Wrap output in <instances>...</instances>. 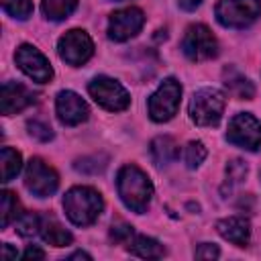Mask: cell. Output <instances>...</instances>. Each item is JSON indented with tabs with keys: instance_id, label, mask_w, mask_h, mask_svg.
Instances as JSON below:
<instances>
[{
	"instance_id": "obj_5",
	"label": "cell",
	"mask_w": 261,
	"mask_h": 261,
	"mask_svg": "<svg viewBox=\"0 0 261 261\" xmlns=\"http://www.w3.org/2000/svg\"><path fill=\"white\" fill-rule=\"evenodd\" d=\"M181 98V86L177 80L167 77L161 82V86L151 94L149 98V116L155 122H167L175 116L179 108Z\"/></svg>"
},
{
	"instance_id": "obj_33",
	"label": "cell",
	"mask_w": 261,
	"mask_h": 261,
	"mask_svg": "<svg viewBox=\"0 0 261 261\" xmlns=\"http://www.w3.org/2000/svg\"><path fill=\"white\" fill-rule=\"evenodd\" d=\"M2 257H4L6 261H8V259H16V251H12L8 243H4V245H2Z\"/></svg>"
},
{
	"instance_id": "obj_13",
	"label": "cell",
	"mask_w": 261,
	"mask_h": 261,
	"mask_svg": "<svg viewBox=\"0 0 261 261\" xmlns=\"http://www.w3.org/2000/svg\"><path fill=\"white\" fill-rule=\"evenodd\" d=\"M55 110H57V118L65 126L82 124L84 120H88V114H90L88 104L75 92H71V90H63V92L57 94Z\"/></svg>"
},
{
	"instance_id": "obj_27",
	"label": "cell",
	"mask_w": 261,
	"mask_h": 261,
	"mask_svg": "<svg viewBox=\"0 0 261 261\" xmlns=\"http://www.w3.org/2000/svg\"><path fill=\"white\" fill-rule=\"evenodd\" d=\"M106 157H98V155H94V157H84V159H77L75 161V169L77 171H82V173H100L104 167H106Z\"/></svg>"
},
{
	"instance_id": "obj_28",
	"label": "cell",
	"mask_w": 261,
	"mask_h": 261,
	"mask_svg": "<svg viewBox=\"0 0 261 261\" xmlns=\"http://www.w3.org/2000/svg\"><path fill=\"white\" fill-rule=\"evenodd\" d=\"M110 237H112L114 243L128 245V243L133 241L135 232H133V226H128V224H124V222H116V224H112V228H110Z\"/></svg>"
},
{
	"instance_id": "obj_20",
	"label": "cell",
	"mask_w": 261,
	"mask_h": 261,
	"mask_svg": "<svg viewBox=\"0 0 261 261\" xmlns=\"http://www.w3.org/2000/svg\"><path fill=\"white\" fill-rule=\"evenodd\" d=\"M0 167H2V181H10L22 167V157L12 147H2L0 153Z\"/></svg>"
},
{
	"instance_id": "obj_2",
	"label": "cell",
	"mask_w": 261,
	"mask_h": 261,
	"mask_svg": "<svg viewBox=\"0 0 261 261\" xmlns=\"http://www.w3.org/2000/svg\"><path fill=\"white\" fill-rule=\"evenodd\" d=\"M102 196L88 186H75L63 196V210L67 218L77 226H90L102 214Z\"/></svg>"
},
{
	"instance_id": "obj_4",
	"label": "cell",
	"mask_w": 261,
	"mask_h": 261,
	"mask_svg": "<svg viewBox=\"0 0 261 261\" xmlns=\"http://www.w3.org/2000/svg\"><path fill=\"white\" fill-rule=\"evenodd\" d=\"M216 20L226 29H245L261 14V0H220L216 4Z\"/></svg>"
},
{
	"instance_id": "obj_11",
	"label": "cell",
	"mask_w": 261,
	"mask_h": 261,
	"mask_svg": "<svg viewBox=\"0 0 261 261\" xmlns=\"http://www.w3.org/2000/svg\"><path fill=\"white\" fill-rule=\"evenodd\" d=\"M143 24H145V14L141 8L130 6V8L116 10L110 14V20H108V39L116 43L128 41L143 29Z\"/></svg>"
},
{
	"instance_id": "obj_24",
	"label": "cell",
	"mask_w": 261,
	"mask_h": 261,
	"mask_svg": "<svg viewBox=\"0 0 261 261\" xmlns=\"http://www.w3.org/2000/svg\"><path fill=\"white\" fill-rule=\"evenodd\" d=\"M206 155H208V151H206L204 143H200V141H190L188 147H186L184 159H186V165H188L190 169H196V167L206 159Z\"/></svg>"
},
{
	"instance_id": "obj_9",
	"label": "cell",
	"mask_w": 261,
	"mask_h": 261,
	"mask_svg": "<svg viewBox=\"0 0 261 261\" xmlns=\"http://www.w3.org/2000/svg\"><path fill=\"white\" fill-rule=\"evenodd\" d=\"M57 53L67 65L77 67V65H84L94 55V43H92V39L86 31L71 29L59 39Z\"/></svg>"
},
{
	"instance_id": "obj_19",
	"label": "cell",
	"mask_w": 261,
	"mask_h": 261,
	"mask_svg": "<svg viewBox=\"0 0 261 261\" xmlns=\"http://www.w3.org/2000/svg\"><path fill=\"white\" fill-rule=\"evenodd\" d=\"M179 149L171 137H157L151 141V157L157 165H169L177 157Z\"/></svg>"
},
{
	"instance_id": "obj_3",
	"label": "cell",
	"mask_w": 261,
	"mask_h": 261,
	"mask_svg": "<svg viewBox=\"0 0 261 261\" xmlns=\"http://www.w3.org/2000/svg\"><path fill=\"white\" fill-rule=\"evenodd\" d=\"M226 98L216 88H202L190 100V118L198 126H216L222 118Z\"/></svg>"
},
{
	"instance_id": "obj_16",
	"label": "cell",
	"mask_w": 261,
	"mask_h": 261,
	"mask_svg": "<svg viewBox=\"0 0 261 261\" xmlns=\"http://www.w3.org/2000/svg\"><path fill=\"white\" fill-rule=\"evenodd\" d=\"M39 234L43 237L45 243L53 245V247H67L73 237L67 228L61 226V222L55 218V216H41V228H39Z\"/></svg>"
},
{
	"instance_id": "obj_26",
	"label": "cell",
	"mask_w": 261,
	"mask_h": 261,
	"mask_svg": "<svg viewBox=\"0 0 261 261\" xmlns=\"http://www.w3.org/2000/svg\"><path fill=\"white\" fill-rule=\"evenodd\" d=\"M245 175H247V163L245 161H241V159L228 161V165H226V184H228V188H232L234 184H241L245 179Z\"/></svg>"
},
{
	"instance_id": "obj_14",
	"label": "cell",
	"mask_w": 261,
	"mask_h": 261,
	"mask_svg": "<svg viewBox=\"0 0 261 261\" xmlns=\"http://www.w3.org/2000/svg\"><path fill=\"white\" fill-rule=\"evenodd\" d=\"M37 100V94L31 92L27 86L16 84V82H4L2 92H0V110L4 116L16 114L24 108H29Z\"/></svg>"
},
{
	"instance_id": "obj_34",
	"label": "cell",
	"mask_w": 261,
	"mask_h": 261,
	"mask_svg": "<svg viewBox=\"0 0 261 261\" xmlns=\"http://www.w3.org/2000/svg\"><path fill=\"white\" fill-rule=\"evenodd\" d=\"M67 259H92L88 253H84V251H77V253H73V255H69Z\"/></svg>"
},
{
	"instance_id": "obj_23",
	"label": "cell",
	"mask_w": 261,
	"mask_h": 261,
	"mask_svg": "<svg viewBox=\"0 0 261 261\" xmlns=\"http://www.w3.org/2000/svg\"><path fill=\"white\" fill-rule=\"evenodd\" d=\"M14 222H16L18 234H22V237H33L41 228V216H37L33 212H22Z\"/></svg>"
},
{
	"instance_id": "obj_18",
	"label": "cell",
	"mask_w": 261,
	"mask_h": 261,
	"mask_svg": "<svg viewBox=\"0 0 261 261\" xmlns=\"http://www.w3.org/2000/svg\"><path fill=\"white\" fill-rule=\"evenodd\" d=\"M128 251L137 257H143V259H159L165 255L163 245L151 237H145V234H135L133 241L128 243Z\"/></svg>"
},
{
	"instance_id": "obj_17",
	"label": "cell",
	"mask_w": 261,
	"mask_h": 261,
	"mask_svg": "<svg viewBox=\"0 0 261 261\" xmlns=\"http://www.w3.org/2000/svg\"><path fill=\"white\" fill-rule=\"evenodd\" d=\"M224 86L228 88V92L234 96V98H241V100H251L255 96V88L253 84L237 69V67H226L224 69Z\"/></svg>"
},
{
	"instance_id": "obj_29",
	"label": "cell",
	"mask_w": 261,
	"mask_h": 261,
	"mask_svg": "<svg viewBox=\"0 0 261 261\" xmlns=\"http://www.w3.org/2000/svg\"><path fill=\"white\" fill-rule=\"evenodd\" d=\"M27 126H29L31 137H35V139H39V141H43V143L53 139V130H51V126L45 124V122H41V120H31Z\"/></svg>"
},
{
	"instance_id": "obj_1",
	"label": "cell",
	"mask_w": 261,
	"mask_h": 261,
	"mask_svg": "<svg viewBox=\"0 0 261 261\" xmlns=\"http://www.w3.org/2000/svg\"><path fill=\"white\" fill-rule=\"evenodd\" d=\"M116 190H118V196L124 202V206L137 214H143L147 210L151 196H153L151 179L137 165L120 167V171L116 175Z\"/></svg>"
},
{
	"instance_id": "obj_31",
	"label": "cell",
	"mask_w": 261,
	"mask_h": 261,
	"mask_svg": "<svg viewBox=\"0 0 261 261\" xmlns=\"http://www.w3.org/2000/svg\"><path fill=\"white\" fill-rule=\"evenodd\" d=\"M24 259H45V253L39 249V247H29L24 253H22Z\"/></svg>"
},
{
	"instance_id": "obj_7",
	"label": "cell",
	"mask_w": 261,
	"mask_h": 261,
	"mask_svg": "<svg viewBox=\"0 0 261 261\" xmlns=\"http://www.w3.org/2000/svg\"><path fill=\"white\" fill-rule=\"evenodd\" d=\"M181 51L192 61L212 59L218 55V41L206 24H192L181 39Z\"/></svg>"
},
{
	"instance_id": "obj_21",
	"label": "cell",
	"mask_w": 261,
	"mask_h": 261,
	"mask_svg": "<svg viewBox=\"0 0 261 261\" xmlns=\"http://www.w3.org/2000/svg\"><path fill=\"white\" fill-rule=\"evenodd\" d=\"M77 6V0H43V14L49 20H63L67 18Z\"/></svg>"
},
{
	"instance_id": "obj_32",
	"label": "cell",
	"mask_w": 261,
	"mask_h": 261,
	"mask_svg": "<svg viewBox=\"0 0 261 261\" xmlns=\"http://www.w3.org/2000/svg\"><path fill=\"white\" fill-rule=\"evenodd\" d=\"M177 2H179V8H184V10H188V12L196 10V8L202 4V0H177Z\"/></svg>"
},
{
	"instance_id": "obj_6",
	"label": "cell",
	"mask_w": 261,
	"mask_h": 261,
	"mask_svg": "<svg viewBox=\"0 0 261 261\" xmlns=\"http://www.w3.org/2000/svg\"><path fill=\"white\" fill-rule=\"evenodd\" d=\"M88 92L94 98L96 104H100L102 108L110 110V112H120L130 104V96L128 92L112 77L106 75H98L88 84Z\"/></svg>"
},
{
	"instance_id": "obj_12",
	"label": "cell",
	"mask_w": 261,
	"mask_h": 261,
	"mask_svg": "<svg viewBox=\"0 0 261 261\" xmlns=\"http://www.w3.org/2000/svg\"><path fill=\"white\" fill-rule=\"evenodd\" d=\"M14 59H16V65H18L31 80H35V82H39V84L51 82V77H53V67H51V63L47 61V57H45L37 47H33V45H20V47L16 49Z\"/></svg>"
},
{
	"instance_id": "obj_8",
	"label": "cell",
	"mask_w": 261,
	"mask_h": 261,
	"mask_svg": "<svg viewBox=\"0 0 261 261\" xmlns=\"http://www.w3.org/2000/svg\"><path fill=\"white\" fill-rule=\"evenodd\" d=\"M226 139L241 149L257 151L261 147V122L249 112H239L228 122Z\"/></svg>"
},
{
	"instance_id": "obj_25",
	"label": "cell",
	"mask_w": 261,
	"mask_h": 261,
	"mask_svg": "<svg viewBox=\"0 0 261 261\" xmlns=\"http://www.w3.org/2000/svg\"><path fill=\"white\" fill-rule=\"evenodd\" d=\"M4 10L18 20H24L33 14V2L31 0H2Z\"/></svg>"
},
{
	"instance_id": "obj_10",
	"label": "cell",
	"mask_w": 261,
	"mask_h": 261,
	"mask_svg": "<svg viewBox=\"0 0 261 261\" xmlns=\"http://www.w3.org/2000/svg\"><path fill=\"white\" fill-rule=\"evenodd\" d=\"M24 186L31 194L39 196V198H47L51 196L57 186H59V177L55 173L53 167H49L43 159L35 157L29 161L27 171H24Z\"/></svg>"
},
{
	"instance_id": "obj_30",
	"label": "cell",
	"mask_w": 261,
	"mask_h": 261,
	"mask_svg": "<svg viewBox=\"0 0 261 261\" xmlns=\"http://www.w3.org/2000/svg\"><path fill=\"white\" fill-rule=\"evenodd\" d=\"M194 255H196V259H216L220 255V249L212 243H202V245H198Z\"/></svg>"
},
{
	"instance_id": "obj_22",
	"label": "cell",
	"mask_w": 261,
	"mask_h": 261,
	"mask_svg": "<svg viewBox=\"0 0 261 261\" xmlns=\"http://www.w3.org/2000/svg\"><path fill=\"white\" fill-rule=\"evenodd\" d=\"M0 226L6 228L12 220H16L22 212H20V202L18 198L12 194V192H2V198H0Z\"/></svg>"
},
{
	"instance_id": "obj_15",
	"label": "cell",
	"mask_w": 261,
	"mask_h": 261,
	"mask_svg": "<svg viewBox=\"0 0 261 261\" xmlns=\"http://www.w3.org/2000/svg\"><path fill=\"white\" fill-rule=\"evenodd\" d=\"M216 230L220 232L222 239L237 247H245L251 237V224L245 216H228L216 222Z\"/></svg>"
}]
</instances>
